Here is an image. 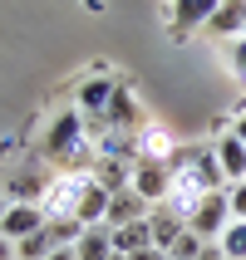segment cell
Masks as SVG:
<instances>
[{
	"instance_id": "obj_20",
	"label": "cell",
	"mask_w": 246,
	"mask_h": 260,
	"mask_svg": "<svg viewBox=\"0 0 246 260\" xmlns=\"http://www.w3.org/2000/svg\"><path fill=\"white\" fill-rule=\"evenodd\" d=\"M227 202H232V221H246V182L227 187Z\"/></svg>"
},
{
	"instance_id": "obj_8",
	"label": "cell",
	"mask_w": 246,
	"mask_h": 260,
	"mask_svg": "<svg viewBox=\"0 0 246 260\" xmlns=\"http://www.w3.org/2000/svg\"><path fill=\"white\" fill-rule=\"evenodd\" d=\"M44 206H25V202H10V211H5V221H0V236H10V241H25V236L44 231Z\"/></svg>"
},
{
	"instance_id": "obj_1",
	"label": "cell",
	"mask_w": 246,
	"mask_h": 260,
	"mask_svg": "<svg viewBox=\"0 0 246 260\" xmlns=\"http://www.w3.org/2000/svg\"><path fill=\"white\" fill-rule=\"evenodd\" d=\"M84 128H89V118L79 113V108H69V113H59L49 118V133H44V157L59 162V167H69V162L84 157Z\"/></svg>"
},
{
	"instance_id": "obj_18",
	"label": "cell",
	"mask_w": 246,
	"mask_h": 260,
	"mask_svg": "<svg viewBox=\"0 0 246 260\" xmlns=\"http://www.w3.org/2000/svg\"><path fill=\"white\" fill-rule=\"evenodd\" d=\"M202 246H207V241H197L192 231H182V236H177V246L168 250V260H197V255H202Z\"/></svg>"
},
{
	"instance_id": "obj_19",
	"label": "cell",
	"mask_w": 246,
	"mask_h": 260,
	"mask_svg": "<svg viewBox=\"0 0 246 260\" xmlns=\"http://www.w3.org/2000/svg\"><path fill=\"white\" fill-rule=\"evenodd\" d=\"M227 64H232V69H236V79L246 84V35H241V40H232V44H227Z\"/></svg>"
},
{
	"instance_id": "obj_16",
	"label": "cell",
	"mask_w": 246,
	"mask_h": 260,
	"mask_svg": "<svg viewBox=\"0 0 246 260\" xmlns=\"http://www.w3.org/2000/svg\"><path fill=\"white\" fill-rule=\"evenodd\" d=\"M54 241H49V231H35V236H25V241H15V260H49L54 255Z\"/></svg>"
},
{
	"instance_id": "obj_25",
	"label": "cell",
	"mask_w": 246,
	"mask_h": 260,
	"mask_svg": "<svg viewBox=\"0 0 246 260\" xmlns=\"http://www.w3.org/2000/svg\"><path fill=\"white\" fill-rule=\"evenodd\" d=\"M49 260H74V246H59V250H54Z\"/></svg>"
},
{
	"instance_id": "obj_15",
	"label": "cell",
	"mask_w": 246,
	"mask_h": 260,
	"mask_svg": "<svg viewBox=\"0 0 246 260\" xmlns=\"http://www.w3.org/2000/svg\"><path fill=\"white\" fill-rule=\"evenodd\" d=\"M153 246V226L148 221H133L123 231H114V255H138V250Z\"/></svg>"
},
{
	"instance_id": "obj_2",
	"label": "cell",
	"mask_w": 246,
	"mask_h": 260,
	"mask_svg": "<svg viewBox=\"0 0 246 260\" xmlns=\"http://www.w3.org/2000/svg\"><path fill=\"white\" fill-rule=\"evenodd\" d=\"M227 221H232V202H227V187H222V191H207L202 202H197L187 231L197 236V241H207V246H217L222 231H227Z\"/></svg>"
},
{
	"instance_id": "obj_21",
	"label": "cell",
	"mask_w": 246,
	"mask_h": 260,
	"mask_svg": "<svg viewBox=\"0 0 246 260\" xmlns=\"http://www.w3.org/2000/svg\"><path fill=\"white\" fill-rule=\"evenodd\" d=\"M128 260H168V255H162L158 246H148V250H138V255H128Z\"/></svg>"
},
{
	"instance_id": "obj_11",
	"label": "cell",
	"mask_w": 246,
	"mask_h": 260,
	"mask_svg": "<svg viewBox=\"0 0 246 260\" xmlns=\"http://www.w3.org/2000/svg\"><path fill=\"white\" fill-rule=\"evenodd\" d=\"M207 29H212L217 40H241L246 35V0H222L217 15L207 20Z\"/></svg>"
},
{
	"instance_id": "obj_26",
	"label": "cell",
	"mask_w": 246,
	"mask_h": 260,
	"mask_svg": "<svg viewBox=\"0 0 246 260\" xmlns=\"http://www.w3.org/2000/svg\"><path fill=\"white\" fill-rule=\"evenodd\" d=\"M5 211H10V202H5V191H0V221H5Z\"/></svg>"
},
{
	"instance_id": "obj_14",
	"label": "cell",
	"mask_w": 246,
	"mask_h": 260,
	"mask_svg": "<svg viewBox=\"0 0 246 260\" xmlns=\"http://www.w3.org/2000/svg\"><path fill=\"white\" fill-rule=\"evenodd\" d=\"M114 255V231L108 226H84V236L74 241V260H108Z\"/></svg>"
},
{
	"instance_id": "obj_12",
	"label": "cell",
	"mask_w": 246,
	"mask_h": 260,
	"mask_svg": "<svg viewBox=\"0 0 246 260\" xmlns=\"http://www.w3.org/2000/svg\"><path fill=\"white\" fill-rule=\"evenodd\" d=\"M133 152H138V157H153V162H168V157L177 152V143H173V133H168V128L143 123V128H138V138H133Z\"/></svg>"
},
{
	"instance_id": "obj_27",
	"label": "cell",
	"mask_w": 246,
	"mask_h": 260,
	"mask_svg": "<svg viewBox=\"0 0 246 260\" xmlns=\"http://www.w3.org/2000/svg\"><path fill=\"white\" fill-rule=\"evenodd\" d=\"M108 260H128V255H108Z\"/></svg>"
},
{
	"instance_id": "obj_24",
	"label": "cell",
	"mask_w": 246,
	"mask_h": 260,
	"mask_svg": "<svg viewBox=\"0 0 246 260\" xmlns=\"http://www.w3.org/2000/svg\"><path fill=\"white\" fill-rule=\"evenodd\" d=\"M232 133H236V138H241V143H246V113H241V118H236V123H232Z\"/></svg>"
},
{
	"instance_id": "obj_5",
	"label": "cell",
	"mask_w": 246,
	"mask_h": 260,
	"mask_svg": "<svg viewBox=\"0 0 246 260\" xmlns=\"http://www.w3.org/2000/svg\"><path fill=\"white\" fill-rule=\"evenodd\" d=\"M212 152H217V167H222V177H227V187L246 182V143L236 138L232 128H227L217 143H212Z\"/></svg>"
},
{
	"instance_id": "obj_22",
	"label": "cell",
	"mask_w": 246,
	"mask_h": 260,
	"mask_svg": "<svg viewBox=\"0 0 246 260\" xmlns=\"http://www.w3.org/2000/svg\"><path fill=\"white\" fill-rule=\"evenodd\" d=\"M0 260H15V241L10 236H0Z\"/></svg>"
},
{
	"instance_id": "obj_3",
	"label": "cell",
	"mask_w": 246,
	"mask_h": 260,
	"mask_svg": "<svg viewBox=\"0 0 246 260\" xmlns=\"http://www.w3.org/2000/svg\"><path fill=\"white\" fill-rule=\"evenodd\" d=\"M94 187V172H64V177H54L49 182V191H44V216L49 221H64V216H74V206H79V197Z\"/></svg>"
},
{
	"instance_id": "obj_9",
	"label": "cell",
	"mask_w": 246,
	"mask_h": 260,
	"mask_svg": "<svg viewBox=\"0 0 246 260\" xmlns=\"http://www.w3.org/2000/svg\"><path fill=\"white\" fill-rule=\"evenodd\" d=\"M217 5L222 0H173V5H168V20H173V29H182V35L197 29V25L207 29V20L217 15Z\"/></svg>"
},
{
	"instance_id": "obj_23",
	"label": "cell",
	"mask_w": 246,
	"mask_h": 260,
	"mask_svg": "<svg viewBox=\"0 0 246 260\" xmlns=\"http://www.w3.org/2000/svg\"><path fill=\"white\" fill-rule=\"evenodd\" d=\"M197 260H227V255H222V246H202V255H197Z\"/></svg>"
},
{
	"instance_id": "obj_6",
	"label": "cell",
	"mask_w": 246,
	"mask_h": 260,
	"mask_svg": "<svg viewBox=\"0 0 246 260\" xmlns=\"http://www.w3.org/2000/svg\"><path fill=\"white\" fill-rule=\"evenodd\" d=\"M148 211H153V206H148L133 187H123V191L108 197V221H103V226H108V231H123V226H133V221H148Z\"/></svg>"
},
{
	"instance_id": "obj_10",
	"label": "cell",
	"mask_w": 246,
	"mask_h": 260,
	"mask_svg": "<svg viewBox=\"0 0 246 260\" xmlns=\"http://www.w3.org/2000/svg\"><path fill=\"white\" fill-rule=\"evenodd\" d=\"M103 123H108V133H133V128H143V113H138V99H133L128 88L118 84L114 103H108V113H103Z\"/></svg>"
},
{
	"instance_id": "obj_7",
	"label": "cell",
	"mask_w": 246,
	"mask_h": 260,
	"mask_svg": "<svg viewBox=\"0 0 246 260\" xmlns=\"http://www.w3.org/2000/svg\"><path fill=\"white\" fill-rule=\"evenodd\" d=\"M114 93H118V79H84L79 93H74V108L84 118H103L108 103H114Z\"/></svg>"
},
{
	"instance_id": "obj_4",
	"label": "cell",
	"mask_w": 246,
	"mask_h": 260,
	"mask_svg": "<svg viewBox=\"0 0 246 260\" xmlns=\"http://www.w3.org/2000/svg\"><path fill=\"white\" fill-rule=\"evenodd\" d=\"M128 187L143 197L148 206H162L168 202V187H173V172H168V162H153V157H138L133 162V177Z\"/></svg>"
},
{
	"instance_id": "obj_17",
	"label": "cell",
	"mask_w": 246,
	"mask_h": 260,
	"mask_svg": "<svg viewBox=\"0 0 246 260\" xmlns=\"http://www.w3.org/2000/svg\"><path fill=\"white\" fill-rule=\"evenodd\" d=\"M222 255L227 260H246V221H227V231H222Z\"/></svg>"
},
{
	"instance_id": "obj_13",
	"label": "cell",
	"mask_w": 246,
	"mask_h": 260,
	"mask_svg": "<svg viewBox=\"0 0 246 260\" xmlns=\"http://www.w3.org/2000/svg\"><path fill=\"white\" fill-rule=\"evenodd\" d=\"M148 226H153V246H158L162 255L177 246V236L187 231V221H182V216H173L168 206H153V211H148Z\"/></svg>"
}]
</instances>
